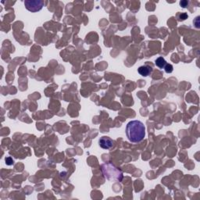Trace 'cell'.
<instances>
[{
	"mask_svg": "<svg viewBox=\"0 0 200 200\" xmlns=\"http://www.w3.org/2000/svg\"><path fill=\"white\" fill-rule=\"evenodd\" d=\"M126 135L131 142H140L145 136V127L139 120H131L127 124Z\"/></svg>",
	"mask_w": 200,
	"mask_h": 200,
	"instance_id": "6da1fadb",
	"label": "cell"
},
{
	"mask_svg": "<svg viewBox=\"0 0 200 200\" xmlns=\"http://www.w3.org/2000/svg\"><path fill=\"white\" fill-rule=\"evenodd\" d=\"M102 171L108 181L120 182L123 180L124 176L121 170L117 168L111 163H106L102 165Z\"/></svg>",
	"mask_w": 200,
	"mask_h": 200,
	"instance_id": "7a4b0ae2",
	"label": "cell"
},
{
	"mask_svg": "<svg viewBox=\"0 0 200 200\" xmlns=\"http://www.w3.org/2000/svg\"><path fill=\"white\" fill-rule=\"evenodd\" d=\"M24 4H25L27 10H28L31 12L35 13L42 9L44 2L40 1V0H31V1L29 0V1H25Z\"/></svg>",
	"mask_w": 200,
	"mask_h": 200,
	"instance_id": "3957f363",
	"label": "cell"
},
{
	"mask_svg": "<svg viewBox=\"0 0 200 200\" xmlns=\"http://www.w3.org/2000/svg\"><path fill=\"white\" fill-rule=\"evenodd\" d=\"M99 143L100 147L103 148L104 149H110L113 145V141L106 136H103L102 138H100Z\"/></svg>",
	"mask_w": 200,
	"mask_h": 200,
	"instance_id": "277c9868",
	"label": "cell"
},
{
	"mask_svg": "<svg viewBox=\"0 0 200 200\" xmlns=\"http://www.w3.org/2000/svg\"><path fill=\"white\" fill-rule=\"evenodd\" d=\"M138 71L139 73V74L142 75V76L147 77L152 73L153 70H152L151 67H148V66H142V67L138 68Z\"/></svg>",
	"mask_w": 200,
	"mask_h": 200,
	"instance_id": "5b68a950",
	"label": "cell"
},
{
	"mask_svg": "<svg viewBox=\"0 0 200 200\" xmlns=\"http://www.w3.org/2000/svg\"><path fill=\"white\" fill-rule=\"evenodd\" d=\"M167 64V61L163 57H159L156 60V65L160 68H164Z\"/></svg>",
	"mask_w": 200,
	"mask_h": 200,
	"instance_id": "8992f818",
	"label": "cell"
},
{
	"mask_svg": "<svg viewBox=\"0 0 200 200\" xmlns=\"http://www.w3.org/2000/svg\"><path fill=\"white\" fill-rule=\"evenodd\" d=\"M164 70L165 71H166V73H167V74H170V73L173 72L174 67H173V66H172L171 64H168V63H167V64L165 66Z\"/></svg>",
	"mask_w": 200,
	"mask_h": 200,
	"instance_id": "52a82bcc",
	"label": "cell"
},
{
	"mask_svg": "<svg viewBox=\"0 0 200 200\" xmlns=\"http://www.w3.org/2000/svg\"><path fill=\"white\" fill-rule=\"evenodd\" d=\"M6 164L7 165H13V163H14V161L13 160V159L11 157H7L6 159Z\"/></svg>",
	"mask_w": 200,
	"mask_h": 200,
	"instance_id": "ba28073f",
	"label": "cell"
},
{
	"mask_svg": "<svg viewBox=\"0 0 200 200\" xmlns=\"http://www.w3.org/2000/svg\"><path fill=\"white\" fill-rule=\"evenodd\" d=\"M180 5L183 8H185L188 5V1H181V2H180Z\"/></svg>",
	"mask_w": 200,
	"mask_h": 200,
	"instance_id": "9c48e42d",
	"label": "cell"
},
{
	"mask_svg": "<svg viewBox=\"0 0 200 200\" xmlns=\"http://www.w3.org/2000/svg\"><path fill=\"white\" fill-rule=\"evenodd\" d=\"M187 17H188V15L186 14V13H182V14L180 16V19L182 20H184L187 19Z\"/></svg>",
	"mask_w": 200,
	"mask_h": 200,
	"instance_id": "30bf717a",
	"label": "cell"
}]
</instances>
